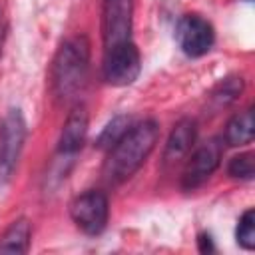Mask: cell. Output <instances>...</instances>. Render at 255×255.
Segmentation results:
<instances>
[{"instance_id": "obj_18", "label": "cell", "mask_w": 255, "mask_h": 255, "mask_svg": "<svg viewBox=\"0 0 255 255\" xmlns=\"http://www.w3.org/2000/svg\"><path fill=\"white\" fill-rule=\"evenodd\" d=\"M4 38H6V18H4V12L0 10V52L4 46Z\"/></svg>"}, {"instance_id": "obj_7", "label": "cell", "mask_w": 255, "mask_h": 255, "mask_svg": "<svg viewBox=\"0 0 255 255\" xmlns=\"http://www.w3.org/2000/svg\"><path fill=\"white\" fill-rule=\"evenodd\" d=\"M131 18L133 0H104L102 34L106 48L131 40Z\"/></svg>"}, {"instance_id": "obj_15", "label": "cell", "mask_w": 255, "mask_h": 255, "mask_svg": "<svg viewBox=\"0 0 255 255\" xmlns=\"http://www.w3.org/2000/svg\"><path fill=\"white\" fill-rule=\"evenodd\" d=\"M227 171L235 179H253V175H255V159H253V153L247 151V153H239V155L231 157V161L227 165Z\"/></svg>"}, {"instance_id": "obj_2", "label": "cell", "mask_w": 255, "mask_h": 255, "mask_svg": "<svg viewBox=\"0 0 255 255\" xmlns=\"http://www.w3.org/2000/svg\"><path fill=\"white\" fill-rule=\"evenodd\" d=\"M88 68H90L88 38L82 34L68 38L60 46V50L52 62V70H50L54 96L60 102H72L86 86Z\"/></svg>"}, {"instance_id": "obj_6", "label": "cell", "mask_w": 255, "mask_h": 255, "mask_svg": "<svg viewBox=\"0 0 255 255\" xmlns=\"http://www.w3.org/2000/svg\"><path fill=\"white\" fill-rule=\"evenodd\" d=\"M175 40L185 56L199 58L211 50L215 32L213 26L199 14H185L175 26Z\"/></svg>"}, {"instance_id": "obj_17", "label": "cell", "mask_w": 255, "mask_h": 255, "mask_svg": "<svg viewBox=\"0 0 255 255\" xmlns=\"http://www.w3.org/2000/svg\"><path fill=\"white\" fill-rule=\"evenodd\" d=\"M199 249H201L203 253L213 251V243H211V237H209L207 233H201V235H199Z\"/></svg>"}, {"instance_id": "obj_11", "label": "cell", "mask_w": 255, "mask_h": 255, "mask_svg": "<svg viewBox=\"0 0 255 255\" xmlns=\"http://www.w3.org/2000/svg\"><path fill=\"white\" fill-rule=\"evenodd\" d=\"M225 143L231 147H239L253 141V110L247 108L235 114L225 128Z\"/></svg>"}, {"instance_id": "obj_16", "label": "cell", "mask_w": 255, "mask_h": 255, "mask_svg": "<svg viewBox=\"0 0 255 255\" xmlns=\"http://www.w3.org/2000/svg\"><path fill=\"white\" fill-rule=\"evenodd\" d=\"M241 90H243V78H227L213 92V102L217 106H227L233 100H237V96L241 94Z\"/></svg>"}, {"instance_id": "obj_14", "label": "cell", "mask_w": 255, "mask_h": 255, "mask_svg": "<svg viewBox=\"0 0 255 255\" xmlns=\"http://www.w3.org/2000/svg\"><path fill=\"white\" fill-rule=\"evenodd\" d=\"M235 237H237V243L243 249H247V251L255 249V211L253 209H247L239 217L237 229H235Z\"/></svg>"}, {"instance_id": "obj_3", "label": "cell", "mask_w": 255, "mask_h": 255, "mask_svg": "<svg viewBox=\"0 0 255 255\" xmlns=\"http://www.w3.org/2000/svg\"><path fill=\"white\" fill-rule=\"evenodd\" d=\"M26 139V122L20 110H10L0 124V185L6 183L20 159Z\"/></svg>"}, {"instance_id": "obj_1", "label": "cell", "mask_w": 255, "mask_h": 255, "mask_svg": "<svg viewBox=\"0 0 255 255\" xmlns=\"http://www.w3.org/2000/svg\"><path fill=\"white\" fill-rule=\"evenodd\" d=\"M159 137V126L155 120H143L129 129L108 149L104 175L110 183H122L129 179L153 151Z\"/></svg>"}, {"instance_id": "obj_5", "label": "cell", "mask_w": 255, "mask_h": 255, "mask_svg": "<svg viewBox=\"0 0 255 255\" xmlns=\"http://www.w3.org/2000/svg\"><path fill=\"white\" fill-rule=\"evenodd\" d=\"M70 215L72 221L88 235H100L110 217V203L106 193L98 189H88L80 193L72 205H70Z\"/></svg>"}, {"instance_id": "obj_9", "label": "cell", "mask_w": 255, "mask_h": 255, "mask_svg": "<svg viewBox=\"0 0 255 255\" xmlns=\"http://www.w3.org/2000/svg\"><path fill=\"white\" fill-rule=\"evenodd\" d=\"M86 133H88V112L84 106H76L62 128L58 139V153L64 157L76 155L86 141Z\"/></svg>"}, {"instance_id": "obj_4", "label": "cell", "mask_w": 255, "mask_h": 255, "mask_svg": "<svg viewBox=\"0 0 255 255\" xmlns=\"http://www.w3.org/2000/svg\"><path fill=\"white\" fill-rule=\"evenodd\" d=\"M141 70V58L137 46L128 40L122 44H116L112 48H106L102 72L104 80L112 86H129L137 80Z\"/></svg>"}, {"instance_id": "obj_8", "label": "cell", "mask_w": 255, "mask_h": 255, "mask_svg": "<svg viewBox=\"0 0 255 255\" xmlns=\"http://www.w3.org/2000/svg\"><path fill=\"white\" fill-rule=\"evenodd\" d=\"M219 161H221V143L217 139H209L201 143L191 153L181 173L183 189H195L203 181H207V177L219 167Z\"/></svg>"}, {"instance_id": "obj_12", "label": "cell", "mask_w": 255, "mask_h": 255, "mask_svg": "<svg viewBox=\"0 0 255 255\" xmlns=\"http://www.w3.org/2000/svg\"><path fill=\"white\" fill-rule=\"evenodd\" d=\"M30 237H32L30 221L24 217L16 219L0 239V253H28Z\"/></svg>"}, {"instance_id": "obj_10", "label": "cell", "mask_w": 255, "mask_h": 255, "mask_svg": "<svg viewBox=\"0 0 255 255\" xmlns=\"http://www.w3.org/2000/svg\"><path fill=\"white\" fill-rule=\"evenodd\" d=\"M195 135H197V126L193 120L185 118L179 120L175 124V128L171 129L167 143H165V151H163V163L165 165H173L181 159H185L195 143Z\"/></svg>"}, {"instance_id": "obj_13", "label": "cell", "mask_w": 255, "mask_h": 255, "mask_svg": "<svg viewBox=\"0 0 255 255\" xmlns=\"http://www.w3.org/2000/svg\"><path fill=\"white\" fill-rule=\"evenodd\" d=\"M129 126H131V120H129L128 116H116V118L104 128V131L100 133L96 145L102 147V149H110V147L129 129Z\"/></svg>"}]
</instances>
